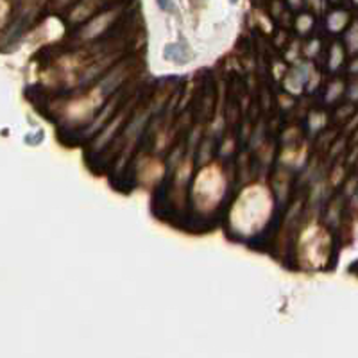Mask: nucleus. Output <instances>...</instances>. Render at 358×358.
Wrapping results in <instances>:
<instances>
[{"mask_svg": "<svg viewBox=\"0 0 358 358\" xmlns=\"http://www.w3.org/2000/svg\"><path fill=\"white\" fill-rule=\"evenodd\" d=\"M163 54H165L167 59H172V61L179 63V65H183V63L188 61V54L186 50H184V47H181V45H176V43L167 45Z\"/></svg>", "mask_w": 358, "mask_h": 358, "instance_id": "nucleus-1", "label": "nucleus"}, {"mask_svg": "<svg viewBox=\"0 0 358 358\" xmlns=\"http://www.w3.org/2000/svg\"><path fill=\"white\" fill-rule=\"evenodd\" d=\"M158 5H160V9H163V11H167L170 5V0H156Z\"/></svg>", "mask_w": 358, "mask_h": 358, "instance_id": "nucleus-2", "label": "nucleus"}, {"mask_svg": "<svg viewBox=\"0 0 358 358\" xmlns=\"http://www.w3.org/2000/svg\"><path fill=\"white\" fill-rule=\"evenodd\" d=\"M229 2H231V4H237V2H238V0H229Z\"/></svg>", "mask_w": 358, "mask_h": 358, "instance_id": "nucleus-3", "label": "nucleus"}]
</instances>
